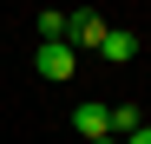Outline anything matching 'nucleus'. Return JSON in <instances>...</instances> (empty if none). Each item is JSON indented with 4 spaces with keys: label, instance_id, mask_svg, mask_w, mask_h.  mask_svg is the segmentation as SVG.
<instances>
[{
    "label": "nucleus",
    "instance_id": "obj_6",
    "mask_svg": "<svg viewBox=\"0 0 151 144\" xmlns=\"http://www.w3.org/2000/svg\"><path fill=\"white\" fill-rule=\"evenodd\" d=\"M33 26H40V39H66V13H53V7H46Z\"/></svg>",
    "mask_w": 151,
    "mask_h": 144
},
{
    "label": "nucleus",
    "instance_id": "obj_2",
    "mask_svg": "<svg viewBox=\"0 0 151 144\" xmlns=\"http://www.w3.org/2000/svg\"><path fill=\"white\" fill-rule=\"evenodd\" d=\"M99 39H105V20H99L92 7H79L66 20V46H72V53H79V46H99Z\"/></svg>",
    "mask_w": 151,
    "mask_h": 144
},
{
    "label": "nucleus",
    "instance_id": "obj_7",
    "mask_svg": "<svg viewBox=\"0 0 151 144\" xmlns=\"http://www.w3.org/2000/svg\"><path fill=\"white\" fill-rule=\"evenodd\" d=\"M118 144H151V125H138L132 138H118Z\"/></svg>",
    "mask_w": 151,
    "mask_h": 144
},
{
    "label": "nucleus",
    "instance_id": "obj_3",
    "mask_svg": "<svg viewBox=\"0 0 151 144\" xmlns=\"http://www.w3.org/2000/svg\"><path fill=\"white\" fill-rule=\"evenodd\" d=\"M72 131H79V138H112L105 131V105H99V98H79V105H72Z\"/></svg>",
    "mask_w": 151,
    "mask_h": 144
},
{
    "label": "nucleus",
    "instance_id": "obj_8",
    "mask_svg": "<svg viewBox=\"0 0 151 144\" xmlns=\"http://www.w3.org/2000/svg\"><path fill=\"white\" fill-rule=\"evenodd\" d=\"M86 144H118V138H86Z\"/></svg>",
    "mask_w": 151,
    "mask_h": 144
},
{
    "label": "nucleus",
    "instance_id": "obj_1",
    "mask_svg": "<svg viewBox=\"0 0 151 144\" xmlns=\"http://www.w3.org/2000/svg\"><path fill=\"white\" fill-rule=\"evenodd\" d=\"M33 72H40V79H53V85H72V72H79V53H72L66 39H40Z\"/></svg>",
    "mask_w": 151,
    "mask_h": 144
},
{
    "label": "nucleus",
    "instance_id": "obj_4",
    "mask_svg": "<svg viewBox=\"0 0 151 144\" xmlns=\"http://www.w3.org/2000/svg\"><path fill=\"white\" fill-rule=\"evenodd\" d=\"M99 53H105L112 66H125V59H138V33H125V26H105V39H99Z\"/></svg>",
    "mask_w": 151,
    "mask_h": 144
},
{
    "label": "nucleus",
    "instance_id": "obj_5",
    "mask_svg": "<svg viewBox=\"0 0 151 144\" xmlns=\"http://www.w3.org/2000/svg\"><path fill=\"white\" fill-rule=\"evenodd\" d=\"M138 125H145V111H138L132 98H125V105H105V131H112V138H132Z\"/></svg>",
    "mask_w": 151,
    "mask_h": 144
}]
</instances>
